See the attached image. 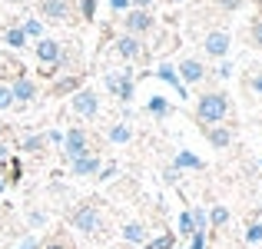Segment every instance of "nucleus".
Returning a JSON list of instances; mask_svg holds the SVG:
<instances>
[{"label":"nucleus","instance_id":"obj_14","mask_svg":"<svg viewBox=\"0 0 262 249\" xmlns=\"http://www.w3.org/2000/svg\"><path fill=\"white\" fill-rule=\"evenodd\" d=\"M206 140H209L216 150H226V147L232 143V133H229L226 127H209V130H206Z\"/></svg>","mask_w":262,"mask_h":249},{"label":"nucleus","instance_id":"obj_2","mask_svg":"<svg viewBox=\"0 0 262 249\" xmlns=\"http://www.w3.org/2000/svg\"><path fill=\"white\" fill-rule=\"evenodd\" d=\"M229 47H232V37L226 30H212V33H206V40H203L206 57H226Z\"/></svg>","mask_w":262,"mask_h":249},{"label":"nucleus","instance_id":"obj_26","mask_svg":"<svg viewBox=\"0 0 262 249\" xmlns=\"http://www.w3.org/2000/svg\"><path fill=\"white\" fill-rule=\"evenodd\" d=\"M252 44L262 50V20H256V24H252Z\"/></svg>","mask_w":262,"mask_h":249},{"label":"nucleus","instance_id":"obj_23","mask_svg":"<svg viewBox=\"0 0 262 249\" xmlns=\"http://www.w3.org/2000/svg\"><path fill=\"white\" fill-rule=\"evenodd\" d=\"M212 223H216V226H223L226 223V219H229V210H226V206H216V210H212Z\"/></svg>","mask_w":262,"mask_h":249},{"label":"nucleus","instance_id":"obj_5","mask_svg":"<svg viewBox=\"0 0 262 249\" xmlns=\"http://www.w3.org/2000/svg\"><path fill=\"white\" fill-rule=\"evenodd\" d=\"M37 57H40V64H43V70L47 67H57L60 64V44L50 40V37H40L37 40Z\"/></svg>","mask_w":262,"mask_h":249},{"label":"nucleus","instance_id":"obj_6","mask_svg":"<svg viewBox=\"0 0 262 249\" xmlns=\"http://www.w3.org/2000/svg\"><path fill=\"white\" fill-rule=\"evenodd\" d=\"M126 30L129 33H149V30H153V13H149V10H140V7H136V10H129L126 13Z\"/></svg>","mask_w":262,"mask_h":249},{"label":"nucleus","instance_id":"obj_22","mask_svg":"<svg viewBox=\"0 0 262 249\" xmlns=\"http://www.w3.org/2000/svg\"><path fill=\"white\" fill-rule=\"evenodd\" d=\"M24 33H27V37H43V24H40V20H27Z\"/></svg>","mask_w":262,"mask_h":249},{"label":"nucleus","instance_id":"obj_8","mask_svg":"<svg viewBox=\"0 0 262 249\" xmlns=\"http://www.w3.org/2000/svg\"><path fill=\"white\" fill-rule=\"evenodd\" d=\"M63 147H67V156H70V160L83 156L86 153V133L83 130H70V133L63 136Z\"/></svg>","mask_w":262,"mask_h":249},{"label":"nucleus","instance_id":"obj_35","mask_svg":"<svg viewBox=\"0 0 262 249\" xmlns=\"http://www.w3.org/2000/svg\"><path fill=\"white\" fill-rule=\"evenodd\" d=\"M129 4L140 7V10H149V7H153V0H129Z\"/></svg>","mask_w":262,"mask_h":249},{"label":"nucleus","instance_id":"obj_7","mask_svg":"<svg viewBox=\"0 0 262 249\" xmlns=\"http://www.w3.org/2000/svg\"><path fill=\"white\" fill-rule=\"evenodd\" d=\"M106 87L113 90L120 100H126V103L133 100V80H129V73H126V77H123V73H110V77H106Z\"/></svg>","mask_w":262,"mask_h":249},{"label":"nucleus","instance_id":"obj_3","mask_svg":"<svg viewBox=\"0 0 262 249\" xmlns=\"http://www.w3.org/2000/svg\"><path fill=\"white\" fill-rule=\"evenodd\" d=\"M73 113L93 120V116L100 113V96H96L93 90H80V93H73Z\"/></svg>","mask_w":262,"mask_h":249},{"label":"nucleus","instance_id":"obj_16","mask_svg":"<svg viewBox=\"0 0 262 249\" xmlns=\"http://www.w3.org/2000/svg\"><path fill=\"white\" fill-rule=\"evenodd\" d=\"M129 136H133V130H129L126 123H116V127L110 130V143H116V147H123V143H129Z\"/></svg>","mask_w":262,"mask_h":249},{"label":"nucleus","instance_id":"obj_28","mask_svg":"<svg viewBox=\"0 0 262 249\" xmlns=\"http://www.w3.org/2000/svg\"><path fill=\"white\" fill-rule=\"evenodd\" d=\"M192 249H206V233H203V230L192 233Z\"/></svg>","mask_w":262,"mask_h":249},{"label":"nucleus","instance_id":"obj_10","mask_svg":"<svg viewBox=\"0 0 262 249\" xmlns=\"http://www.w3.org/2000/svg\"><path fill=\"white\" fill-rule=\"evenodd\" d=\"M179 77H183L186 83H199V80H203L206 77V67L203 64H199V60H179Z\"/></svg>","mask_w":262,"mask_h":249},{"label":"nucleus","instance_id":"obj_33","mask_svg":"<svg viewBox=\"0 0 262 249\" xmlns=\"http://www.w3.org/2000/svg\"><path fill=\"white\" fill-rule=\"evenodd\" d=\"M70 87H77V80H63V83H60L57 90H53V93H67V90H70Z\"/></svg>","mask_w":262,"mask_h":249},{"label":"nucleus","instance_id":"obj_20","mask_svg":"<svg viewBox=\"0 0 262 249\" xmlns=\"http://www.w3.org/2000/svg\"><path fill=\"white\" fill-rule=\"evenodd\" d=\"M146 110H149V113H156V116H166V113H169V103L163 100V96H149Z\"/></svg>","mask_w":262,"mask_h":249},{"label":"nucleus","instance_id":"obj_24","mask_svg":"<svg viewBox=\"0 0 262 249\" xmlns=\"http://www.w3.org/2000/svg\"><path fill=\"white\" fill-rule=\"evenodd\" d=\"M146 249H173V236H160L156 243H146Z\"/></svg>","mask_w":262,"mask_h":249},{"label":"nucleus","instance_id":"obj_9","mask_svg":"<svg viewBox=\"0 0 262 249\" xmlns=\"http://www.w3.org/2000/svg\"><path fill=\"white\" fill-rule=\"evenodd\" d=\"M37 7L47 20H67V13H70V4H67V0H40Z\"/></svg>","mask_w":262,"mask_h":249},{"label":"nucleus","instance_id":"obj_15","mask_svg":"<svg viewBox=\"0 0 262 249\" xmlns=\"http://www.w3.org/2000/svg\"><path fill=\"white\" fill-rule=\"evenodd\" d=\"M176 166L179 170H203V160H199L196 153H189V150H183V153L176 156Z\"/></svg>","mask_w":262,"mask_h":249},{"label":"nucleus","instance_id":"obj_29","mask_svg":"<svg viewBox=\"0 0 262 249\" xmlns=\"http://www.w3.org/2000/svg\"><path fill=\"white\" fill-rule=\"evenodd\" d=\"M80 7H83V17L93 20V13H96V4H93V0H80Z\"/></svg>","mask_w":262,"mask_h":249},{"label":"nucleus","instance_id":"obj_36","mask_svg":"<svg viewBox=\"0 0 262 249\" xmlns=\"http://www.w3.org/2000/svg\"><path fill=\"white\" fill-rule=\"evenodd\" d=\"M20 249H37V243H33V239H27V243L20 246Z\"/></svg>","mask_w":262,"mask_h":249},{"label":"nucleus","instance_id":"obj_38","mask_svg":"<svg viewBox=\"0 0 262 249\" xmlns=\"http://www.w3.org/2000/svg\"><path fill=\"white\" fill-rule=\"evenodd\" d=\"M47 249H63V246H60V243H53V246H47Z\"/></svg>","mask_w":262,"mask_h":249},{"label":"nucleus","instance_id":"obj_31","mask_svg":"<svg viewBox=\"0 0 262 249\" xmlns=\"http://www.w3.org/2000/svg\"><path fill=\"white\" fill-rule=\"evenodd\" d=\"M219 7H223V10H239L243 0H219Z\"/></svg>","mask_w":262,"mask_h":249},{"label":"nucleus","instance_id":"obj_11","mask_svg":"<svg viewBox=\"0 0 262 249\" xmlns=\"http://www.w3.org/2000/svg\"><path fill=\"white\" fill-rule=\"evenodd\" d=\"M70 163H73V176H90V173L100 170V160H96V156H90V153L77 156V160H70Z\"/></svg>","mask_w":262,"mask_h":249},{"label":"nucleus","instance_id":"obj_34","mask_svg":"<svg viewBox=\"0 0 262 249\" xmlns=\"http://www.w3.org/2000/svg\"><path fill=\"white\" fill-rule=\"evenodd\" d=\"M110 7H113V10H126L129 0H110Z\"/></svg>","mask_w":262,"mask_h":249},{"label":"nucleus","instance_id":"obj_32","mask_svg":"<svg viewBox=\"0 0 262 249\" xmlns=\"http://www.w3.org/2000/svg\"><path fill=\"white\" fill-rule=\"evenodd\" d=\"M249 87H252V90H256V93L262 96V73H256V77H252V80H249Z\"/></svg>","mask_w":262,"mask_h":249},{"label":"nucleus","instance_id":"obj_19","mask_svg":"<svg viewBox=\"0 0 262 249\" xmlns=\"http://www.w3.org/2000/svg\"><path fill=\"white\" fill-rule=\"evenodd\" d=\"M123 239H126V243H143V226L140 223H126L123 226Z\"/></svg>","mask_w":262,"mask_h":249},{"label":"nucleus","instance_id":"obj_25","mask_svg":"<svg viewBox=\"0 0 262 249\" xmlns=\"http://www.w3.org/2000/svg\"><path fill=\"white\" fill-rule=\"evenodd\" d=\"M246 239H249V243H262V223L249 226V233H246Z\"/></svg>","mask_w":262,"mask_h":249},{"label":"nucleus","instance_id":"obj_27","mask_svg":"<svg viewBox=\"0 0 262 249\" xmlns=\"http://www.w3.org/2000/svg\"><path fill=\"white\" fill-rule=\"evenodd\" d=\"M13 103V96H10V87H0V110H7Z\"/></svg>","mask_w":262,"mask_h":249},{"label":"nucleus","instance_id":"obj_39","mask_svg":"<svg viewBox=\"0 0 262 249\" xmlns=\"http://www.w3.org/2000/svg\"><path fill=\"white\" fill-rule=\"evenodd\" d=\"M4 190H7V183H4V179H0V193H4Z\"/></svg>","mask_w":262,"mask_h":249},{"label":"nucleus","instance_id":"obj_4","mask_svg":"<svg viewBox=\"0 0 262 249\" xmlns=\"http://www.w3.org/2000/svg\"><path fill=\"white\" fill-rule=\"evenodd\" d=\"M70 223L77 226L80 233H93L96 226H100V213H96L93 206H80L77 213H70Z\"/></svg>","mask_w":262,"mask_h":249},{"label":"nucleus","instance_id":"obj_37","mask_svg":"<svg viewBox=\"0 0 262 249\" xmlns=\"http://www.w3.org/2000/svg\"><path fill=\"white\" fill-rule=\"evenodd\" d=\"M4 156H7V147H0V160H4Z\"/></svg>","mask_w":262,"mask_h":249},{"label":"nucleus","instance_id":"obj_1","mask_svg":"<svg viewBox=\"0 0 262 249\" xmlns=\"http://www.w3.org/2000/svg\"><path fill=\"white\" fill-rule=\"evenodd\" d=\"M199 120L203 123H223L226 116H229V96L226 93H203L199 96V107H196Z\"/></svg>","mask_w":262,"mask_h":249},{"label":"nucleus","instance_id":"obj_12","mask_svg":"<svg viewBox=\"0 0 262 249\" xmlns=\"http://www.w3.org/2000/svg\"><path fill=\"white\" fill-rule=\"evenodd\" d=\"M10 96H13V100H20V103H30L33 96H37V87H33L30 80H24V77H20V80L10 87Z\"/></svg>","mask_w":262,"mask_h":249},{"label":"nucleus","instance_id":"obj_30","mask_svg":"<svg viewBox=\"0 0 262 249\" xmlns=\"http://www.w3.org/2000/svg\"><path fill=\"white\" fill-rule=\"evenodd\" d=\"M40 143H43L40 136H30V140L24 143V150H27V153H33V150H40Z\"/></svg>","mask_w":262,"mask_h":249},{"label":"nucleus","instance_id":"obj_40","mask_svg":"<svg viewBox=\"0 0 262 249\" xmlns=\"http://www.w3.org/2000/svg\"><path fill=\"white\" fill-rule=\"evenodd\" d=\"M259 10H262V0H259Z\"/></svg>","mask_w":262,"mask_h":249},{"label":"nucleus","instance_id":"obj_13","mask_svg":"<svg viewBox=\"0 0 262 249\" xmlns=\"http://www.w3.org/2000/svg\"><path fill=\"white\" fill-rule=\"evenodd\" d=\"M116 53H120L123 60H136L140 57V40L136 37H120L116 40Z\"/></svg>","mask_w":262,"mask_h":249},{"label":"nucleus","instance_id":"obj_21","mask_svg":"<svg viewBox=\"0 0 262 249\" xmlns=\"http://www.w3.org/2000/svg\"><path fill=\"white\" fill-rule=\"evenodd\" d=\"M179 233H183V236H192V233H196V226H192V213H183V216H179Z\"/></svg>","mask_w":262,"mask_h":249},{"label":"nucleus","instance_id":"obj_18","mask_svg":"<svg viewBox=\"0 0 262 249\" xmlns=\"http://www.w3.org/2000/svg\"><path fill=\"white\" fill-rule=\"evenodd\" d=\"M4 40H7L10 47H17V50H20V47L27 44V33H24V27H10V30L4 33Z\"/></svg>","mask_w":262,"mask_h":249},{"label":"nucleus","instance_id":"obj_17","mask_svg":"<svg viewBox=\"0 0 262 249\" xmlns=\"http://www.w3.org/2000/svg\"><path fill=\"white\" fill-rule=\"evenodd\" d=\"M160 80H166L169 87H176V90H179V96H186L183 83H179V77H176V70H173V67H169V64H163V67H160Z\"/></svg>","mask_w":262,"mask_h":249}]
</instances>
